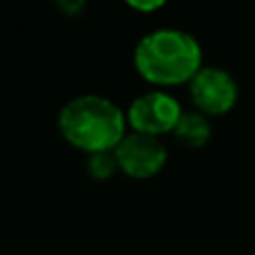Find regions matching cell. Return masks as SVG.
I'll return each mask as SVG.
<instances>
[{
  "label": "cell",
  "mask_w": 255,
  "mask_h": 255,
  "mask_svg": "<svg viewBox=\"0 0 255 255\" xmlns=\"http://www.w3.org/2000/svg\"><path fill=\"white\" fill-rule=\"evenodd\" d=\"M134 67L152 85L190 83L202 70V47L197 38L181 29H154L136 43Z\"/></svg>",
  "instance_id": "6da1fadb"
},
{
  "label": "cell",
  "mask_w": 255,
  "mask_h": 255,
  "mask_svg": "<svg viewBox=\"0 0 255 255\" xmlns=\"http://www.w3.org/2000/svg\"><path fill=\"white\" fill-rule=\"evenodd\" d=\"M128 115L106 97L85 94L67 103L58 115L63 139L88 154L112 152L126 136Z\"/></svg>",
  "instance_id": "7a4b0ae2"
},
{
  "label": "cell",
  "mask_w": 255,
  "mask_h": 255,
  "mask_svg": "<svg viewBox=\"0 0 255 255\" xmlns=\"http://www.w3.org/2000/svg\"><path fill=\"white\" fill-rule=\"evenodd\" d=\"M115 157L119 163V170L126 172L132 179H150L168 161V150L159 141V136L134 132L124 136L119 145L115 148Z\"/></svg>",
  "instance_id": "3957f363"
},
{
  "label": "cell",
  "mask_w": 255,
  "mask_h": 255,
  "mask_svg": "<svg viewBox=\"0 0 255 255\" xmlns=\"http://www.w3.org/2000/svg\"><path fill=\"white\" fill-rule=\"evenodd\" d=\"M181 110L179 101L168 92H148L136 97L128 108V126L134 132L161 136L172 132L179 124Z\"/></svg>",
  "instance_id": "277c9868"
},
{
  "label": "cell",
  "mask_w": 255,
  "mask_h": 255,
  "mask_svg": "<svg viewBox=\"0 0 255 255\" xmlns=\"http://www.w3.org/2000/svg\"><path fill=\"white\" fill-rule=\"evenodd\" d=\"M188 85L195 108L204 115L222 117L238 103V83L229 72L220 67H202Z\"/></svg>",
  "instance_id": "5b68a950"
},
{
  "label": "cell",
  "mask_w": 255,
  "mask_h": 255,
  "mask_svg": "<svg viewBox=\"0 0 255 255\" xmlns=\"http://www.w3.org/2000/svg\"><path fill=\"white\" fill-rule=\"evenodd\" d=\"M172 134L186 145V148H202L211 139V124L204 112H184Z\"/></svg>",
  "instance_id": "8992f818"
},
{
  "label": "cell",
  "mask_w": 255,
  "mask_h": 255,
  "mask_svg": "<svg viewBox=\"0 0 255 255\" xmlns=\"http://www.w3.org/2000/svg\"><path fill=\"white\" fill-rule=\"evenodd\" d=\"M115 170H119L115 150H112V152L90 154V175L92 177H97V179H108V177H112Z\"/></svg>",
  "instance_id": "52a82bcc"
},
{
  "label": "cell",
  "mask_w": 255,
  "mask_h": 255,
  "mask_svg": "<svg viewBox=\"0 0 255 255\" xmlns=\"http://www.w3.org/2000/svg\"><path fill=\"white\" fill-rule=\"evenodd\" d=\"M168 0H126L128 7L136 9V11H143V13H150V11H157L166 4Z\"/></svg>",
  "instance_id": "ba28073f"
}]
</instances>
